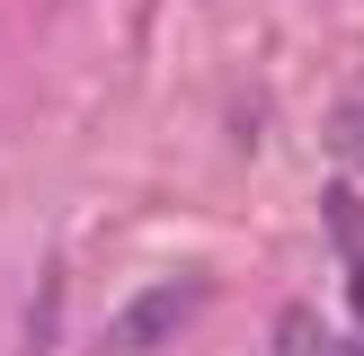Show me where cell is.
<instances>
[{
  "mask_svg": "<svg viewBox=\"0 0 364 356\" xmlns=\"http://www.w3.org/2000/svg\"><path fill=\"white\" fill-rule=\"evenodd\" d=\"M196 303H205V285H196V276H160V285H142V294L107 320V356H160V347L196 320Z\"/></svg>",
  "mask_w": 364,
  "mask_h": 356,
  "instance_id": "1",
  "label": "cell"
},
{
  "mask_svg": "<svg viewBox=\"0 0 364 356\" xmlns=\"http://www.w3.org/2000/svg\"><path fill=\"white\" fill-rule=\"evenodd\" d=\"M355 312H364V267H355Z\"/></svg>",
  "mask_w": 364,
  "mask_h": 356,
  "instance_id": "2",
  "label": "cell"
},
{
  "mask_svg": "<svg viewBox=\"0 0 364 356\" xmlns=\"http://www.w3.org/2000/svg\"><path fill=\"white\" fill-rule=\"evenodd\" d=\"M338 356H364V338H355V347H338Z\"/></svg>",
  "mask_w": 364,
  "mask_h": 356,
  "instance_id": "3",
  "label": "cell"
}]
</instances>
